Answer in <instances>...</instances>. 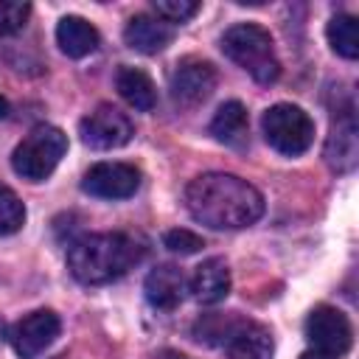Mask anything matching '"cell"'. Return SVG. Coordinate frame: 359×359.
I'll list each match as a JSON object with an SVG mask.
<instances>
[{"label":"cell","instance_id":"obj_13","mask_svg":"<svg viewBox=\"0 0 359 359\" xmlns=\"http://www.w3.org/2000/svg\"><path fill=\"white\" fill-rule=\"evenodd\" d=\"M191 292L199 303L213 306L230 294V269L224 258H208L194 269L191 278Z\"/></svg>","mask_w":359,"mask_h":359},{"label":"cell","instance_id":"obj_19","mask_svg":"<svg viewBox=\"0 0 359 359\" xmlns=\"http://www.w3.org/2000/svg\"><path fill=\"white\" fill-rule=\"evenodd\" d=\"M325 34H328L331 48L339 56H345V59H356L359 56V25H356V17H351V14L331 17Z\"/></svg>","mask_w":359,"mask_h":359},{"label":"cell","instance_id":"obj_24","mask_svg":"<svg viewBox=\"0 0 359 359\" xmlns=\"http://www.w3.org/2000/svg\"><path fill=\"white\" fill-rule=\"evenodd\" d=\"M163 244H165L171 252H180V255H194V252H199V250L205 247V241H202L196 233L182 230V227L168 230V233L163 236Z\"/></svg>","mask_w":359,"mask_h":359},{"label":"cell","instance_id":"obj_9","mask_svg":"<svg viewBox=\"0 0 359 359\" xmlns=\"http://www.w3.org/2000/svg\"><path fill=\"white\" fill-rule=\"evenodd\" d=\"M216 90V67L205 59H182L171 73V98L180 107H199Z\"/></svg>","mask_w":359,"mask_h":359},{"label":"cell","instance_id":"obj_6","mask_svg":"<svg viewBox=\"0 0 359 359\" xmlns=\"http://www.w3.org/2000/svg\"><path fill=\"white\" fill-rule=\"evenodd\" d=\"M79 135L90 149H101L104 151V149L126 146L132 140V135H135V126L121 109H115L112 104H101L87 118H81Z\"/></svg>","mask_w":359,"mask_h":359},{"label":"cell","instance_id":"obj_14","mask_svg":"<svg viewBox=\"0 0 359 359\" xmlns=\"http://www.w3.org/2000/svg\"><path fill=\"white\" fill-rule=\"evenodd\" d=\"M146 300L154 306V309H163V311H171L174 306H180L182 300V292H185V278L177 266L171 264H163V266H154L149 275H146Z\"/></svg>","mask_w":359,"mask_h":359},{"label":"cell","instance_id":"obj_12","mask_svg":"<svg viewBox=\"0 0 359 359\" xmlns=\"http://www.w3.org/2000/svg\"><path fill=\"white\" fill-rule=\"evenodd\" d=\"M272 351H275V345H272L269 328L250 323V320H238L227 337L230 359H272Z\"/></svg>","mask_w":359,"mask_h":359},{"label":"cell","instance_id":"obj_20","mask_svg":"<svg viewBox=\"0 0 359 359\" xmlns=\"http://www.w3.org/2000/svg\"><path fill=\"white\" fill-rule=\"evenodd\" d=\"M25 224V205L20 196L0 182V236H11Z\"/></svg>","mask_w":359,"mask_h":359},{"label":"cell","instance_id":"obj_25","mask_svg":"<svg viewBox=\"0 0 359 359\" xmlns=\"http://www.w3.org/2000/svg\"><path fill=\"white\" fill-rule=\"evenodd\" d=\"M154 359H188L185 353H180V351H171V348H165V351H160Z\"/></svg>","mask_w":359,"mask_h":359},{"label":"cell","instance_id":"obj_10","mask_svg":"<svg viewBox=\"0 0 359 359\" xmlns=\"http://www.w3.org/2000/svg\"><path fill=\"white\" fill-rule=\"evenodd\" d=\"M137 185L140 174L129 163H95L81 180V191L98 199H126L137 191Z\"/></svg>","mask_w":359,"mask_h":359},{"label":"cell","instance_id":"obj_27","mask_svg":"<svg viewBox=\"0 0 359 359\" xmlns=\"http://www.w3.org/2000/svg\"><path fill=\"white\" fill-rule=\"evenodd\" d=\"M6 115H8V101L0 95V118H6Z\"/></svg>","mask_w":359,"mask_h":359},{"label":"cell","instance_id":"obj_11","mask_svg":"<svg viewBox=\"0 0 359 359\" xmlns=\"http://www.w3.org/2000/svg\"><path fill=\"white\" fill-rule=\"evenodd\" d=\"M171 36H174L171 25L165 20H160V17H151V14H137L123 28L126 45L132 50H137V53H146V56L160 53L171 42Z\"/></svg>","mask_w":359,"mask_h":359},{"label":"cell","instance_id":"obj_3","mask_svg":"<svg viewBox=\"0 0 359 359\" xmlns=\"http://www.w3.org/2000/svg\"><path fill=\"white\" fill-rule=\"evenodd\" d=\"M222 50L238 67H244L258 84H272L280 76V62L275 56L272 36L255 22H241L227 28L222 36Z\"/></svg>","mask_w":359,"mask_h":359},{"label":"cell","instance_id":"obj_22","mask_svg":"<svg viewBox=\"0 0 359 359\" xmlns=\"http://www.w3.org/2000/svg\"><path fill=\"white\" fill-rule=\"evenodd\" d=\"M31 6L20 3V0H0V36H11L17 34L25 22H28Z\"/></svg>","mask_w":359,"mask_h":359},{"label":"cell","instance_id":"obj_4","mask_svg":"<svg viewBox=\"0 0 359 359\" xmlns=\"http://www.w3.org/2000/svg\"><path fill=\"white\" fill-rule=\"evenodd\" d=\"M67 151V135L56 126H36L31 129L14 149L11 154V168L28 180V182H42L45 177L53 174L59 160Z\"/></svg>","mask_w":359,"mask_h":359},{"label":"cell","instance_id":"obj_21","mask_svg":"<svg viewBox=\"0 0 359 359\" xmlns=\"http://www.w3.org/2000/svg\"><path fill=\"white\" fill-rule=\"evenodd\" d=\"M236 323H238V320H230V317H224V314H208V317L196 320L194 337H196L199 342H208V345L227 342V337H230V331L236 328Z\"/></svg>","mask_w":359,"mask_h":359},{"label":"cell","instance_id":"obj_2","mask_svg":"<svg viewBox=\"0 0 359 359\" xmlns=\"http://www.w3.org/2000/svg\"><path fill=\"white\" fill-rule=\"evenodd\" d=\"M140 244L126 233H90L70 244L67 266L79 283L101 286L126 275L140 261Z\"/></svg>","mask_w":359,"mask_h":359},{"label":"cell","instance_id":"obj_28","mask_svg":"<svg viewBox=\"0 0 359 359\" xmlns=\"http://www.w3.org/2000/svg\"><path fill=\"white\" fill-rule=\"evenodd\" d=\"M0 342H3V323H0Z\"/></svg>","mask_w":359,"mask_h":359},{"label":"cell","instance_id":"obj_26","mask_svg":"<svg viewBox=\"0 0 359 359\" xmlns=\"http://www.w3.org/2000/svg\"><path fill=\"white\" fill-rule=\"evenodd\" d=\"M300 359H339V356H331V353H323V351H306Z\"/></svg>","mask_w":359,"mask_h":359},{"label":"cell","instance_id":"obj_8","mask_svg":"<svg viewBox=\"0 0 359 359\" xmlns=\"http://www.w3.org/2000/svg\"><path fill=\"white\" fill-rule=\"evenodd\" d=\"M59 328H62L59 317L48 309H39V311H31L11 325L8 342L20 359H34L59 337Z\"/></svg>","mask_w":359,"mask_h":359},{"label":"cell","instance_id":"obj_18","mask_svg":"<svg viewBox=\"0 0 359 359\" xmlns=\"http://www.w3.org/2000/svg\"><path fill=\"white\" fill-rule=\"evenodd\" d=\"M210 135L224 146H244L247 143V109H244V104L224 101L210 121Z\"/></svg>","mask_w":359,"mask_h":359},{"label":"cell","instance_id":"obj_23","mask_svg":"<svg viewBox=\"0 0 359 359\" xmlns=\"http://www.w3.org/2000/svg\"><path fill=\"white\" fill-rule=\"evenodd\" d=\"M154 11L160 20L185 22L199 11V3L196 0H154Z\"/></svg>","mask_w":359,"mask_h":359},{"label":"cell","instance_id":"obj_1","mask_svg":"<svg viewBox=\"0 0 359 359\" xmlns=\"http://www.w3.org/2000/svg\"><path fill=\"white\" fill-rule=\"evenodd\" d=\"M188 213L213 230H241L261 219L264 196L233 174H202L185 188Z\"/></svg>","mask_w":359,"mask_h":359},{"label":"cell","instance_id":"obj_7","mask_svg":"<svg viewBox=\"0 0 359 359\" xmlns=\"http://www.w3.org/2000/svg\"><path fill=\"white\" fill-rule=\"evenodd\" d=\"M306 337L314 345V351L342 356L353 342V328L348 317L334 306H317L306 317Z\"/></svg>","mask_w":359,"mask_h":359},{"label":"cell","instance_id":"obj_17","mask_svg":"<svg viewBox=\"0 0 359 359\" xmlns=\"http://www.w3.org/2000/svg\"><path fill=\"white\" fill-rule=\"evenodd\" d=\"M115 87H118L121 98H123L129 107L140 109V112H149V109H154V104H157L154 81H151L143 70H137V67H121V70L115 73Z\"/></svg>","mask_w":359,"mask_h":359},{"label":"cell","instance_id":"obj_5","mask_svg":"<svg viewBox=\"0 0 359 359\" xmlns=\"http://www.w3.org/2000/svg\"><path fill=\"white\" fill-rule=\"evenodd\" d=\"M264 126V137L266 143L289 157L303 154L311 140H314V121L309 118L306 109L294 107V104H275L264 112L261 118Z\"/></svg>","mask_w":359,"mask_h":359},{"label":"cell","instance_id":"obj_15","mask_svg":"<svg viewBox=\"0 0 359 359\" xmlns=\"http://www.w3.org/2000/svg\"><path fill=\"white\" fill-rule=\"evenodd\" d=\"M56 42L70 59H81L98 48V31L84 17H62L56 25Z\"/></svg>","mask_w":359,"mask_h":359},{"label":"cell","instance_id":"obj_16","mask_svg":"<svg viewBox=\"0 0 359 359\" xmlns=\"http://www.w3.org/2000/svg\"><path fill=\"white\" fill-rule=\"evenodd\" d=\"M356 154H359V146H356V123H353V115L348 112L331 129V137H328V146H325V160L337 171H351L356 165Z\"/></svg>","mask_w":359,"mask_h":359}]
</instances>
